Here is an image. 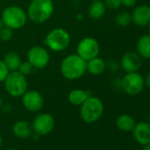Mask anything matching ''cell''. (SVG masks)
<instances>
[{"mask_svg":"<svg viewBox=\"0 0 150 150\" xmlns=\"http://www.w3.org/2000/svg\"><path fill=\"white\" fill-rule=\"evenodd\" d=\"M60 71L63 76L67 80L80 79L87 71V61L78 54H71L61 62Z\"/></svg>","mask_w":150,"mask_h":150,"instance_id":"1","label":"cell"},{"mask_svg":"<svg viewBox=\"0 0 150 150\" xmlns=\"http://www.w3.org/2000/svg\"><path fill=\"white\" fill-rule=\"evenodd\" d=\"M54 11L51 0H32L28 7L27 15L35 23H43L48 21Z\"/></svg>","mask_w":150,"mask_h":150,"instance_id":"2","label":"cell"},{"mask_svg":"<svg viewBox=\"0 0 150 150\" xmlns=\"http://www.w3.org/2000/svg\"><path fill=\"white\" fill-rule=\"evenodd\" d=\"M104 107L101 99L96 96H88L81 105L80 115L81 119L88 124L98 121L103 114Z\"/></svg>","mask_w":150,"mask_h":150,"instance_id":"3","label":"cell"},{"mask_svg":"<svg viewBox=\"0 0 150 150\" xmlns=\"http://www.w3.org/2000/svg\"><path fill=\"white\" fill-rule=\"evenodd\" d=\"M4 83L6 92L13 97L22 96L28 89L26 76L19 71H10L4 81Z\"/></svg>","mask_w":150,"mask_h":150,"instance_id":"4","label":"cell"},{"mask_svg":"<svg viewBox=\"0 0 150 150\" xmlns=\"http://www.w3.org/2000/svg\"><path fill=\"white\" fill-rule=\"evenodd\" d=\"M28 15L25 11L16 6H11L4 9L1 20L3 24L11 29H19L24 27Z\"/></svg>","mask_w":150,"mask_h":150,"instance_id":"5","label":"cell"},{"mask_svg":"<svg viewBox=\"0 0 150 150\" xmlns=\"http://www.w3.org/2000/svg\"><path fill=\"white\" fill-rule=\"evenodd\" d=\"M145 88L144 77L139 71L126 72L121 79V88L129 96H137Z\"/></svg>","mask_w":150,"mask_h":150,"instance_id":"6","label":"cell"},{"mask_svg":"<svg viewBox=\"0 0 150 150\" xmlns=\"http://www.w3.org/2000/svg\"><path fill=\"white\" fill-rule=\"evenodd\" d=\"M70 35L64 28H58L51 30L45 38V43L53 51H62L70 44Z\"/></svg>","mask_w":150,"mask_h":150,"instance_id":"7","label":"cell"},{"mask_svg":"<svg viewBox=\"0 0 150 150\" xmlns=\"http://www.w3.org/2000/svg\"><path fill=\"white\" fill-rule=\"evenodd\" d=\"M99 53L100 45L95 38L86 37L78 43L77 54L86 61L98 57Z\"/></svg>","mask_w":150,"mask_h":150,"instance_id":"8","label":"cell"},{"mask_svg":"<svg viewBox=\"0 0 150 150\" xmlns=\"http://www.w3.org/2000/svg\"><path fill=\"white\" fill-rule=\"evenodd\" d=\"M55 126L54 117L49 113H41L37 115L32 123L33 132L39 136H45L50 134Z\"/></svg>","mask_w":150,"mask_h":150,"instance_id":"9","label":"cell"},{"mask_svg":"<svg viewBox=\"0 0 150 150\" xmlns=\"http://www.w3.org/2000/svg\"><path fill=\"white\" fill-rule=\"evenodd\" d=\"M28 61L33 68L42 69L50 62L49 52L41 46H35L28 51Z\"/></svg>","mask_w":150,"mask_h":150,"instance_id":"10","label":"cell"},{"mask_svg":"<svg viewBox=\"0 0 150 150\" xmlns=\"http://www.w3.org/2000/svg\"><path fill=\"white\" fill-rule=\"evenodd\" d=\"M22 104L28 111L37 112L42 109L44 105V100L38 91L27 90L22 96Z\"/></svg>","mask_w":150,"mask_h":150,"instance_id":"11","label":"cell"},{"mask_svg":"<svg viewBox=\"0 0 150 150\" xmlns=\"http://www.w3.org/2000/svg\"><path fill=\"white\" fill-rule=\"evenodd\" d=\"M142 60L136 51H128L121 57L120 65L125 72L139 71L142 65Z\"/></svg>","mask_w":150,"mask_h":150,"instance_id":"12","label":"cell"},{"mask_svg":"<svg viewBox=\"0 0 150 150\" xmlns=\"http://www.w3.org/2000/svg\"><path fill=\"white\" fill-rule=\"evenodd\" d=\"M132 14V22L140 28H144L150 23V6L147 5H140L136 6Z\"/></svg>","mask_w":150,"mask_h":150,"instance_id":"13","label":"cell"},{"mask_svg":"<svg viewBox=\"0 0 150 150\" xmlns=\"http://www.w3.org/2000/svg\"><path fill=\"white\" fill-rule=\"evenodd\" d=\"M132 134L135 140L142 145L146 146L150 143V124L147 122H139L135 124L132 129Z\"/></svg>","mask_w":150,"mask_h":150,"instance_id":"14","label":"cell"},{"mask_svg":"<svg viewBox=\"0 0 150 150\" xmlns=\"http://www.w3.org/2000/svg\"><path fill=\"white\" fill-rule=\"evenodd\" d=\"M13 133L19 139H28L33 133L32 125L26 120L17 121L13 125Z\"/></svg>","mask_w":150,"mask_h":150,"instance_id":"15","label":"cell"},{"mask_svg":"<svg viewBox=\"0 0 150 150\" xmlns=\"http://www.w3.org/2000/svg\"><path fill=\"white\" fill-rule=\"evenodd\" d=\"M136 52L142 59H150V34L141 35L136 43Z\"/></svg>","mask_w":150,"mask_h":150,"instance_id":"16","label":"cell"},{"mask_svg":"<svg viewBox=\"0 0 150 150\" xmlns=\"http://www.w3.org/2000/svg\"><path fill=\"white\" fill-rule=\"evenodd\" d=\"M106 70V63L101 57H94L87 61V71L92 75H100Z\"/></svg>","mask_w":150,"mask_h":150,"instance_id":"17","label":"cell"},{"mask_svg":"<svg viewBox=\"0 0 150 150\" xmlns=\"http://www.w3.org/2000/svg\"><path fill=\"white\" fill-rule=\"evenodd\" d=\"M106 9L107 8L102 0L93 1L90 6L88 7V16L93 20H100L104 16Z\"/></svg>","mask_w":150,"mask_h":150,"instance_id":"18","label":"cell"},{"mask_svg":"<svg viewBox=\"0 0 150 150\" xmlns=\"http://www.w3.org/2000/svg\"><path fill=\"white\" fill-rule=\"evenodd\" d=\"M135 124L136 122L134 118L128 114L120 115L116 120L117 127L123 132H132L135 126Z\"/></svg>","mask_w":150,"mask_h":150,"instance_id":"19","label":"cell"},{"mask_svg":"<svg viewBox=\"0 0 150 150\" xmlns=\"http://www.w3.org/2000/svg\"><path fill=\"white\" fill-rule=\"evenodd\" d=\"M90 96L88 93L81 89H74L71 90L68 95V101L71 104L75 106H81L87 99Z\"/></svg>","mask_w":150,"mask_h":150,"instance_id":"20","label":"cell"},{"mask_svg":"<svg viewBox=\"0 0 150 150\" xmlns=\"http://www.w3.org/2000/svg\"><path fill=\"white\" fill-rule=\"evenodd\" d=\"M3 61L5 62V64L7 66V68L9 69V71H18L19 67L21 64V59L20 55L13 51L8 52L5 56V58Z\"/></svg>","mask_w":150,"mask_h":150,"instance_id":"21","label":"cell"},{"mask_svg":"<svg viewBox=\"0 0 150 150\" xmlns=\"http://www.w3.org/2000/svg\"><path fill=\"white\" fill-rule=\"evenodd\" d=\"M115 21L119 27H122V28L127 27L132 22V14L126 11L119 12L115 17Z\"/></svg>","mask_w":150,"mask_h":150,"instance_id":"22","label":"cell"},{"mask_svg":"<svg viewBox=\"0 0 150 150\" xmlns=\"http://www.w3.org/2000/svg\"><path fill=\"white\" fill-rule=\"evenodd\" d=\"M13 35V29L7 28L5 26V28L3 27L1 29H0V40L3 42H8L12 39Z\"/></svg>","mask_w":150,"mask_h":150,"instance_id":"23","label":"cell"},{"mask_svg":"<svg viewBox=\"0 0 150 150\" xmlns=\"http://www.w3.org/2000/svg\"><path fill=\"white\" fill-rule=\"evenodd\" d=\"M103 3L110 10H117L122 6V0H104Z\"/></svg>","mask_w":150,"mask_h":150,"instance_id":"24","label":"cell"},{"mask_svg":"<svg viewBox=\"0 0 150 150\" xmlns=\"http://www.w3.org/2000/svg\"><path fill=\"white\" fill-rule=\"evenodd\" d=\"M32 69H33V66L30 64L28 61H27V62H21L18 71L26 76V75H28L32 72Z\"/></svg>","mask_w":150,"mask_h":150,"instance_id":"25","label":"cell"},{"mask_svg":"<svg viewBox=\"0 0 150 150\" xmlns=\"http://www.w3.org/2000/svg\"><path fill=\"white\" fill-rule=\"evenodd\" d=\"M9 72L10 71L6 65L5 62L3 60H0V82H4Z\"/></svg>","mask_w":150,"mask_h":150,"instance_id":"26","label":"cell"},{"mask_svg":"<svg viewBox=\"0 0 150 150\" xmlns=\"http://www.w3.org/2000/svg\"><path fill=\"white\" fill-rule=\"evenodd\" d=\"M137 0H122V6L125 7H134Z\"/></svg>","mask_w":150,"mask_h":150,"instance_id":"27","label":"cell"},{"mask_svg":"<svg viewBox=\"0 0 150 150\" xmlns=\"http://www.w3.org/2000/svg\"><path fill=\"white\" fill-rule=\"evenodd\" d=\"M118 66H119L118 64L116 61H114V60H111L108 64H106V68L109 67L110 70H111V71H116L118 68Z\"/></svg>","mask_w":150,"mask_h":150,"instance_id":"28","label":"cell"},{"mask_svg":"<svg viewBox=\"0 0 150 150\" xmlns=\"http://www.w3.org/2000/svg\"><path fill=\"white\" fill-rule=\"evenodd\" d=\"M144 80H145V86L150 88V71L146 73V77H144Z\"/></svg>","mask_w":150,"mask_h":150,"instance_id":"29","label":"cell"},{"mask_svg":"<svg viewBox=\"0 0 150 150\" xmlns=\"http://www.w3.org/2000/svg\"><path fill=\"white\" fill-rule=\"evenodd\" d=\"M142 150H150V143L147 144V145H146V146H144V147H143Z\"/></svg>","mask_w":150,"mask_h":150,"instance_id":"30","label":"cell"},{"mask_svg":"<svg viewBox=\"0 0 150 150\" xmlns=\"http://www.w3.org/2000/svg\"><path fill=\"white\" fill-rule=\"evenodd\" d=\"M2 144H3V139H2V136L0 135V148L2 146Z\"/></svg>","mask_w":150,"mask_h":150,"instance_id":"31","label":"cell"},{"mask_svg":"<svg viewBox=\"0 0 150 150\" xmlns=\"http://www.w3.org/2000/svg\"><path fill=\"white\" fill-rule=\"evenodd\" d=\"M3 26H4V24H3V21H2L1 18H0V29H1V28H3Z\"/></svg>","mask_w":150,"mask_h":150,"instance_id":"32","label":"cell"},{"mask_svg":"<svg viewBox=\"0 0 150 150\" xmlns=\"http://www.w3.org/2000/svg\"><path fill=\"white\" fill-rule=\"evenodd\" d=\"M2 107V99H1V97H0V108Z\"/></svg>","mask_w":150,"mask_h":150,"instance_id":"33","label":"cell"},{"mask_svg":"<svg viewBox=\"0 0 150 150\" xmlns=\"http://www.w3.org/2000/svg\"><path fill=\"white\" fill-rule=\"evenodd\" d=\"M6 150H20V149H17V148H9V149H6Z\"/></svg>","mask_w":150,"mask_h":150,"instance_id":"34","label":"cell"},{"mask_svg":"<svg viewBox=\"0 0 150 150\" xmlns=\"http://www.w3.org/2000/svg\"><path fill=\"white\" fill-rule=\"evenodd\" d=\"M148 123L150 124V114H149V117H148Z\"/></svg>","mask_w":150,"mask_h":150,"instance_id":"35","label":"cell"},{"mask_svg":"<svg viewBox=\"0 0 150 150\" xmlns=\"http://www.w3.org/2000/svg\"><path fill=\"white\" fill-rule=\"evenodd\" d=\"M148 28H149V34H150V23H149V25H148Z\"/></svg>","mask_w":150,"mask_h":150,"instance_id":"36","label":"cell"},{"mask_svg":"<svg viewBox=\"0 0 150 150\" xmlns=\"http://www.w3.org/2000/svg\"><path fill=\"white\" fill-rule=\"evenodd\" d=\"M91 1L93 2V1H98V0H91Z\"/></svg>","mask_w":150,"mask_h":150,"instance_id":"37","label":"cell"}]
</instances>
